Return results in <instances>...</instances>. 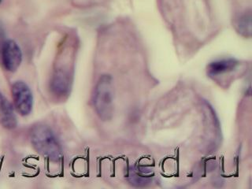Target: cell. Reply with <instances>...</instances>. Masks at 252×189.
<instances>
[{"label": "cell", "instance_id": "obj_1", "mask_svg": "<svg viewBox=\"0 0 252 189\" xmlns=\"http://www.w3.org/2000/svg\"><path fill=\"white\" fill-rule=\"evenodd\" d=\"M30 140L36 152L51 161H59L63 157L57 136L47 125H35L30 130Z\"/></svg>", "mask_w": 252, "mask_h": 189}, {"label": "cell", "instance_id": "obj_2", "mask_svg": "<svg viewBox=\"0 0 252 189\" xmlns=\"http://www.w3.org/2000/svg\"><path fill=\"white\" fill-rule=\"evenodd\" d=\"M94 110L101 120L110 121L114 114V89L112 77L104 74L98 79L93 93Z\"/></svg>", "mask_w": 252, "mask_h": 189}, {"label": "cell", "instance_id": "obj_3", "mask_svg": "<svg viewBox=\"0 0 252 189\" xmlns=\"http://www.w3.org/2000/svg\"><path fill=\"white\" fill-rule=\"evenodd\" d=\"M11 93L17 111L22 116L30 115L33 108V94L29 85L24 81H15L12 85Z\"/></svg>", "mask_w": 252, "mask_h": 189}, {"label": "cell", "instance_id": "obj_4", "mask_svg": "<svg viewBox=\"0 0 252 189\" xmlns=\"http://www.w3.org/2000/svg\"><path fill=\"white\" fill-rule=\"evenodd\" d=\"M1 58L4 68L9 72H15L22 62V50L15 41L7 39L2 43Z\"/></svg>", "mask_w": 252, "mask_h": 189}, {"label": "cell", "instance_id": "obj_5", "mask_svg": "<svg viewBox=\"0 0 252 189\" xmlns=\"http://www.w3.org/2000/svg\"><path fill=\"white\" fill-rule=\"evenodd\" d=\"M71 85V74L68 69H65L64 67L55 69L50 84V89L52 94L59 98H64L69 94Z\"/></svg>", "mask_w": 252, "mask_h": 189}, {"label": "cell", "instance_id": "obj_6", "mask_svg": "<svg viewBox=\"0 0 252 189\" xmlns=\"http://www.w3.org/2000/svg\"><path fill=\"white\" fill-rule=\"evenodd\" d=\"M0 124L6 129H14L18 126V119L11 102L0 91Z\"/></svg>", "mask_w": 252, "mask_h": 189}, {"label": "cell", "instance_id": "obj_7", "mask_svg": "<svg viewBox=\"0 0 252 189\" xmlns=\"http://www.w3.org/2000/svg\"><path fill=\"white\" fill-rule=\"evenodd\" d=\"M239 65V61L232 58L219 59L209 64L207 66V74L212 78L220 77L234 71Z\"/></svg>", "mask_w": 252, "mask_h": 189}, {"label": "cell", "instance_id": "obj_8", "mask_svg": "<svg viewBox=\"0 0 252 189\" xmlns=\"http://www.w3.org/2000/svg\"><path fill=\"white\" fill-rule=\"evenodd\" d=\"M236 27L241 35L250 36L252 34V14L250 11L244 13L236 18Z\"/></svg>", "mask_w": 252, "mask_h": 189}, {"label": "cell", "instance_id": "obj_9", "mask_svg": "<svg viewBox=\"0 0 252 189\" xmlns=\"http://www.w3.org/2000/svg\"><path fill=\"white\" fill-rule=\"evenodd\" d=\"M2 0H0V3H1V2H2Z\"/></svg>", "mask_w": 252, "mask_h": 189}]
</instances>
